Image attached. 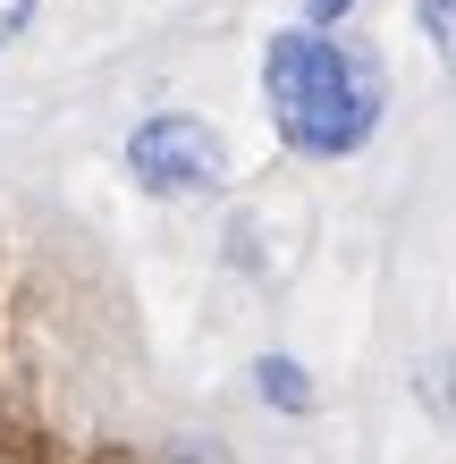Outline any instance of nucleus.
<instances>
[{
    "mask_svg": "<svg viewBox=\"0 0 456 464\" xmlns=\"http://www.w3.org/2000/svg\"><path fill=\"white\" fill-rule=\"evenodd\" d=\"M262 102H271V127L313 160H338L372 144V127L389 111L381 60L355 43H338L330 25H287L262 51Z\"/></svg>",
    "mask_w": 456,
    "mask_h": 464,
    "instance_id": "f257e3e1",
    "label": "nucleus"
},
{
    "mask_svg": "<svg viewBox=\"0 0 456 464\" xmlns=\"http://www.w3.org/2000/svg\"><path fill=\"white\" fill-rule=\"evenodd\" d=\"M127 169H136V186H144V195L186 203V195H211V186H220L228 144H220V135H211L203 119L160 111V119H144L136 135H127Z\"/></svg>",
    "mask_w": 456,
    "mask_h": 464,
    "instance_id": "f03ea898",
    "label": "nucleus"
},
{
    "mask_svg": "<svg viewBox=\"0 0 456 464\" xmlns=\"http://www.w3.org/2000/svg\"><path fill=\"white\" fill-rule=\"evenodd\" d=\"M254 389L271 397L279 414H305V405H313V389H305V372L287 363V354H262V363H254Z\"/></svg>",
    "mask_w": 456,
    "mask_h": 464,
    "instance_id": "7ed1b4c3",
    "label": "nucleus"
},
{
    "mask_svg": "<svg viewBox=\"0 0 456 464\" xmlns=\"http://www.w3.org/2000/svg\"><path fill=\"white\" fill-rule=\"evenodd\" d=\"M25 17H34V0H0V43H17Z\"/></svg>",
    "mask_w": 456,
    "mask_h": 464,
    "instance_id": "20e7f679",
    "label": "nucleus"
},
{
    "mask_svg": "<svg viewBox=\"0 0 456 464\" xmlns=\"http://www.w3.org/2000/svg\"><path fill=\"white\" fill-rule=\"evenodd\" d=\"M346 9H355V0H305V17H313V25H338Z\"/></svg>",
    "mask_w": 456,
    "mask_h": 464,
    "instance_id": "39448f33",
    "label": "nucleus"
}]
</instances>
